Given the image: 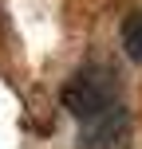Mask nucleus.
I'll return each instance as SVG.
<instances>
[{
  "mask_svg": "<svg viewBox=\"0 0 142 149\" xmlns=\"http://www.w3.org/2000/svg\"><path fill=\"white\" fill-rule=\"evenodd\" d=\"M63 106L71 110V118L79 126L111 114L114 106H122V94H119V79H114V67L103 59H91L83 67L71 71L67 86H63Z\"/></svg>",
  "mask_w": 142,
  "mask_h": 149,
  "instance_id": "1",
  "label": "nucleus"
},
{
  "mask_svg": "<svg viewBox=\"0 0 142 149\" xmlns=\"http://www.w3.org/2000/svg\"><path fill=\"white\" fill-rule=\"evenodd\" d=\"M126 137H130V110H126V102L114 106L103 118L79 126V149H126Z\"/></svg>",
  "mask_w": 142,
  "mask_h": 149,
  "instance_id": "2",
  "label": "nucleus"
},
{
  "mask_svg": "<svg viewBox=\"0 0 142 149\" xmlns=\"http://www.w3.org/2000/svg\"><path fill=\"white\" fill-rule=\"evenodd\" d=\"M119 39H122V51H126L130 59H138V63H142V8H138V12H130L126 20H122Z\"/></svg>",
  "mask_w": 142,
  "mask_h": 149,
  "instance_id": "3",
  "label": "nucleus"
}]
</instances>
